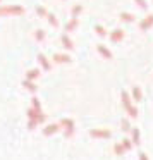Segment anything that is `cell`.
I'll return each instance as SVG.
<instances>
[{
	"label": "cell",
	"mask_w": 153,
	"mask_h": 160,
	"mask_svg": "<svg viewBox=\"0 0 153 160\" xmlns=\"http://www.w3.org/2000/svg\"><path fill=\"white\" fill-rule=\"evenodd\" d=\"M121 98H122V105H124V108L127 110V114L131 115V117H136V115H138V110H136V108L131 105V98H129V93H127V91H122V93H121Z\"/></svg>",
	"instance_id": "1"
},
{
	"label": "cell",
	"mask_w": 153,
	"mask_h": 160,
	"mask_svg": "<svg viewBox=\"0 0 153 160\" xmlns=\"http://www.w3.org/2000/svg\"><path fill=\"white\" fill-rule=\"evenodd\" d=\"M60 126L66 129V131H64V136H66V138H71V136L74 134V121H71V119H62V121H60Z\"/></svg>",
	"instance_id": "2"
},
{
	"label": "cell",
	"mask_w": 153,
	"mask_h": 160,
	"mask_svg": "<svg viewBox=\"0 0 153 160\" xmlns=\"http://www.w3.org/2000/svg\"><path fill=\"white\" fill-rule=\"evenodd\" d=\"M91 138H101V139H108L112 136V132L108 129H91L90 131Z\"/></svg>",
	"instance_id": "3"
},
{
	"label": "cell",
	"mask_w": 153,
	"mask_h": 160,
	"mask_svg": "<svg viewBox=\"0 0 153 160\" xmlns=\"http://www.w3.org/2000/svg\"><path fill=\"white\" fill-rule=\"evenodd\" d=\"M151 26H153V14H150L148 18H145L141 22H139V28H141V31H148Z\"/></svg>",
	"instance_id": "4"
},
{
	"label": "cell",
	"mask_w": 153,
	"mask_h": 160,
	"mask_svg": "<svg viewBox=\"0 0 153 160\" xmlns=\"http://www.w3.org/2000/svg\"><path fill=\"white\" fill-rule=\"evenodd\" d=\"M59 129H60V124H48L47 128H43V136H52V134H55Z\"/></svg>",
	"instance_id": "5"
},
{
	"label": "cell",
	"mask_w": 153,
	"mask_h": 160,
	"mask_svg": "<svg viewBox=\"0 0 153 160\" xmlns=\"http://www.w3.org/2000/svg\"><path fill=\"white\" fill-rule=\"evenodd\" d=\"M122 38H124V31H122V29H119V28L114 29V31L110 33V40H112V42H115V43L121 42Z\"/></svg>",
	"instance_id": "6"
},
{
	"label": "cell",
	"mask_w": 153,
	"mask_h": 160,
	"mask_svg": "<svg viewBox=\"0 0 153 160\" xmlns=\"http://www.w3.org/2000/svg\"><path fill=\"white\" fill-rule=\"evenodd\" d=\"M53 60L59 62V64H67V62H71V57L66 55V53H55V55H53Z\"/></svg>",
	"instance_id": "7"
},
{
	"label": "cell",
	"mask_w": 153,
	"mask_h": 160,
	"mask_svg": "<svg viewBox=\"0 0 153 160\" xmlns=\"http://www.w3.org/2000/svg\"><path fill=\"white\" fill-rule=\"evenodd\" d=\"M38 62L42 64V67H43L45 71H50V62H48V59H47L43 53H40V55H38Z\"/></svg>",
	"instance_id": "8"
},
{
	"label": "cell",
	"mask_w": 153,
	"mask_h": 160,
	"mask_svg": "<svg viewBox=\"0 0 153 160\" xmlns=\"http://www.w3.org/2000/svg\"><path fill=\"white\" fill-rule=\"evenodd\" d=\"M98 52H100V55L103 57V59H112V53H110V50H108L107 47L98 45Z\"/></svg>",
	"instance_id": "9"
},
{
	"label": "cell",
	"mask_w": 153,
	"mask_h": 160,
	"mask_svg": "<svg viewBox=\"0 0 153 160\" xmlns=\"http://www.w3.org/2000/svg\"><path fill=\"white\" fill-rule=\"evenodd\" d=\"M131 95H132V98H134V102H139V100H141V97H143V95H141V88L134 86V88H132V91H131Z\"/></svg>",
	"instance_id": "10"
},
{
	"label": "cell",
	"mask_w": 153,
	"mask_h": 160,
	"mask_svg": "<svg viewBox=\"0 0 153 160\" xmlns=\"http://www.w3.org/2000/svg\"><path fill=\"white\" fill-rule=\"evenodd\" d=\"M22 86H24L28 91H31V93H35V91H36V84H35V83H31L29 79L22 81Z\"/></svg>",
	"instance_id": "11"
},
{
	"label": "cell",
	"mask_w": 153,
	"mask_h": 160,
	"mask_svg": "<svg viewBox=\"0 0 153 160\" xmlns=\"http://www.w3.org/2000/svg\"><path fill=\"white\" fill-rule=\"evenodd\" d=\"M38 76H40V71L38 69H31V71H28V72H26V79H29V81L36 79Z\"/></svg>",
	"instance_id": "12"
},
{
	"label": "cell",
	"mask_w": 153,
	"mask_h": 160,
	"mask_svg": "<svg viewBox=\"0 0 153 160\" xmlns=\"http://www.w3.org/2000/svg\"><path fill=\"white\" fill-rule=\"evenodd\" d=\"M40 115H42V110H36V108H29V110H28V117H29V119H35V121H38Z\"/></svg>",
	"instance_id": "13"
},
{
	"label": "cell",
	"mask_w": 153,
	"mask_h": 160,
	"mask_svg": "<svg viewBox=\"0 0 153 160\" xmlns=\"http://www.w3.org/2000/svg\"><path fill=\"white\" fill-rule=\"evenodd\" d=\"M62 45L66 47L67 50H72V48H74L72 42H71V38H69V36H67V35H64V36H62Z\"/></svg>",
	"instance_id": "14"
},
{
	"label": "cell",
	"mask_w": 153,
	"mask_h": 160,
	"mask_svg": "<svg viewBox=\"0 0 153 160\" xmlns=\"http://www.w3.org/2000/svg\"><path fill=\"white\" fill-rule=\"evenodd\" d=\"M76 26H77V19H76V18H72L69 22H67L66 31H72V29H76Z\"/></svg>",
	"instance_id": "15"
},
{
	"label": "cell",
	"mask_w": 153,
	"mask_h": 160,
	"mask_svg": "<svg viewBox=\"0 0 153 160\" xmlns=\"http://www.w3.org/2000/svg\"><path fill=\"white\" fill-rule=\"evenodd\" d=\"M131 134H132V143H134V145H139V129H132L131 131Z\"/></svg>",
	"instance_id": "16"
},
{
	"label": "cell",
	"mask_w": 153,
	"mask_h": 160,
	"mask_svg": "<svg viewBox=\"0 0 153 160\" xmlns=\"http://www.w3.org/2000/svg\"><path fill=\"white\" fill-rule=\"evenodd\" d=\"M121 19H122V21H126V22H131V21H134V16L127 14V12H121Z\"/></svg>",
	"instance_id": "17"
},
{
	"label": "cell",
	"mask_w": 153,
	"mask_h": 160,
	"mask_svg": "<svg viewBox=\"0 0 153 160\" xmlns=\"http://www.w3.org/2000/svg\"><path fill=\"white\" fill-rule=\"evenodd\" d=\"M114 152H115V155H122V153L126 152V148L122 146V143H117V145L114 146Z\"/></svg>",
	"instance_id": "18"
},
{
	"label": "cell",
	"mask_w": 153,
	"mask_h": 160,
	"mask_svg": "<svg viewBox=\"0 0 153 160\" xmlns=\"http://www.w3.org/2000/svg\"><path fill=\"white\" fill-rule=\"evenodd\" d=\"M47 18H48V21H50V24H52V26H55V28L59 26V21H57V18L53 14H47Z\"/></svg>",
	"instance_id": "19"
},
{
	"label": "cell",
	"mask_w": 153,
	"mask_h": 160,
	"mask_svg": "<svg viewBox=\"0 0 153 160\" xmlns=\"http://www.w3.org/2000/svg\"><path fill=\"white\" fill-rule=\"evenodd\" d=\"M95 31H96V35H100V36H105V35H107L105 28H103V26H100V24H98V26H95Z\"/></svg>",
	"instance_id": "20"
},
{
	"label": "cell",
	"mask_w": 153,
	"mask_h": 160,
	"mask_svg": "<svg viewBox=\"0 0 153 160\" xmlns=\"http://www.w3.org/2000/svg\"><path fill=\"white\" fill-rule=\"evenodd\" d=\"M35 36H36L38 42H43V40H45V31H43V29H38V31L35 33Z\"/></svg>",
	"instance_id": "21"
},
{
	"label": "cell",
	"mask_w": 153,
	"mask_h": 160,
	"mask_svg": "<svg viewBox=\"0 0 153 160\" xmlns=\"http://www.w3.org/2000/svg\"><path fill=\"white\" fill-rule=\"evenodd\" d=\"M81 11H83L81 5H74V7H72V18H77V16L81 14Z\"/></svg>",
	"instance_id": "22"
},
{
	"label": "cell",
	"mask_w": 153,
	"mask_h": 160,
	"mask_svg": "<svg viewBox=\"0 0 153 160\" xmlns=\"http://www.w3.org/2000/svg\"><path fill=\"white\" fill-rule=\"evenodd\" d=\"M122 146H124L126 152H127V150L132 148V141H131V139H122Z\"/></svg>",
	"instance_id": "23"
},
{
	"label": "cell",
	"mask_w": 153,
	"mask_h": 160,
	"mask_svg": "<svg viewBox=\"0 0 153 160\" xmlns=\"http://www.w3.org/2000/svg\"><path fill=\"white\" fill-rule=\"evenodd\" d=\"M31 103H33V108H36V110H42V105H40V100H38L36 97H33Z\"/></svg>",
	"instance_id": "24"
},
{
	"label": "cell",
	"mask_w": 153,
	"mask_h": 160,
	"mask_svg": "<svg viewBox=\"0 0 153 160\" xmlns=\"http://www.w3.org/2000/svg\"><path fill=\"white\" fill-rule=\"evenodd\" d=\"M36 126H38V121H35V119H29V122H28V129H35Z\"/></svg>",
	"instance_id": "25"
},
{
	"label": "cell",
	"mask_w": 153,
	"mask_h": 160,
	"mask_svg": "<svg viewBox=\"0 0 153 160\" xmlns=\"http://www.w3.org/2000/svg\"><path fill=\"white\" fill-rule=\"evenodd\" d=\"M129 129H131L129 121H127V119H124V121H122V131H129Z\"/></svg>",
	"instance_id": "26"
},
{
	"label": "cell",
	"mask_w": 153,
	"mask_h": 160,
	"mask_svg": "<svg viewBox=\"0 0 153 160\" xmlns=\"http://www.w3.org/2000/svg\"><path fill=\"white\" fill-rule=\"evenodd\" d=\"M36 12H38V16H42V18H45V16L48 14V12H47L43 7H36Z\"/></svg>",
	"instance_id": "27"
},
{
	"label": "cell",
	"mask_w": 153,
	"mask_h": 160,
	"mask_svg": "<svg viewBox=\"0 0 153 160\" xmlns=\"http://www.w3.org/2000/svg\"><path fill=\"white\" fill-rule=\"evenodd\" d=\"M134 2H136V4H138L141 9H148V4H146L145 0H134Z\"/></svg>",
	"instance_id": "28"
},
{
	"label": "cell",
	"mask_w": 153,
	"mask_h": 160,
	"mask_svg": "<svg viewBox=\"0 0 153 160\" xmlns=\"http://www.w3.org/2000/svg\"><path fill=\"white\" fill-rule=\"evenodd\" d=\"M139 160H148V157H146V153L139 152Z\"/></svg>",
	"instance_id": "29"
}]
</instances>
